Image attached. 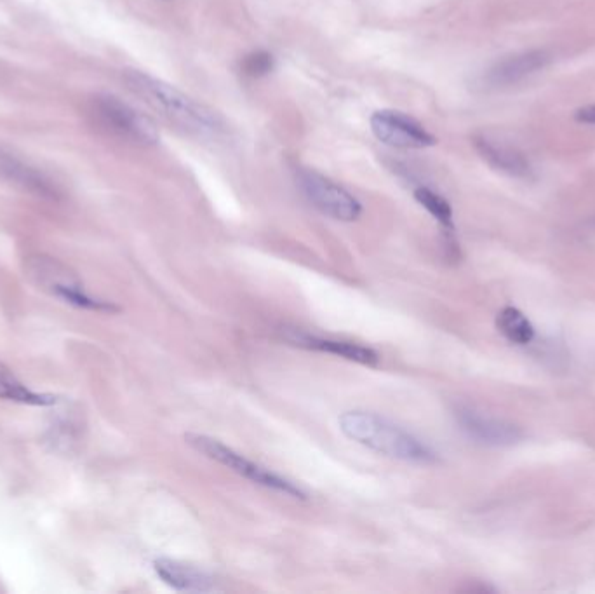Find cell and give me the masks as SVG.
Segmentation results:
<instances>
[{"label": "cell", "mask_w": 595, "mask_h": 594, "mask_svg": "<svg viewBox=\"0 0 595 594\" xmlns=\"http://www.w3.org/2000/svg\"><path fill=\"white\" fill-rule=\"evenodd\" d=\"M474 147L479 152V156L500 173L514 178H528L531 175L528 159L512 145H507L488 135H477L474 138Z\"/></svg>", "instance_id": "8fae6325"}, {"label": "cell", "mask_w": 595, "mask_h": 594, "mask_svg": "<svg viewBox=\"0 0 595 594\" xmlns=\"http://www.w3.org/2000/svg\"><path fill=\"white\" fill-rule=\"evenodd\" d=\"M0 180L42 199L56 201L60 197V190L46 173L4 147H0Z\"/></svg>", "instance_id": "ba28073f"}, {"label": "cell", "mask_w": 595, "mask_h": 594, "mask_svg": "<svg viewBox=\"0 0 595 594\" xmlns=\"http://www.w3.org/2000/svg\"><path fill=\"white\" fill-rule=\"evenodd\" d=\"M456 420L468 438L481 445L509 446L522 438L519 427L512 426L505 420L493 419L484 413L462 406L456 410Z\"/></svg>", "instance_id": "9c48e42d"}, {"label": "cell", "mask_w": 595, "mask_h": 594, "mask_svg": "<svg viewBox=\"0 0 595 594\" xmlns=\"http://www.w3.org/2000/svg\"><path fill=\"white\" fill-rule=\"evenodd\" d=\"M0 399L21 403L30 406H53L58 403V398L53 394L35 392L28 389L6 365L0 363Z\"/></svg>", "instance_id": "5bb4252c"}, {"label": "cell", "mask_w": 595, "mask_h": 594, "mask_svg": "<svg viewBox=\"0 0 595 594\" xmlns=\"http://www.w3.org/2000/svg\"><path fill=\"white\" fill-rule=\"evenodd\" d=\"M496 326L502 331L503 337L510 340L512 344L526 345L535 338L533 324L529 323L528 318L514 307H505L498 314Z\"/></svg>", "instance_id": "9a60e30c"}, {"label": "cell", "mask_w": 595, "mask_h": 594, "mask_svg": "<svg viewBox=\"0 0 595 594\" xmlns=\"http://www.w3.org/2000/svg\"><path fill=\"white\" fill-rule=\"evenodd\" d=\"M576 121L583 122V124H592L595 126V103L592 105H585V107L576 110Z\"/></svg>", "instance_id": "ac0fdd59"}, {"label": "cell", "mask_w": 595, "mask_h": 594, "mask_svg": "<svg viewBox=\"0 0 595 594\" xmlns=\"http://www.w3.org/2000/svg\"><path fill=\"white\" fill-rule=\"evenodd\" d=\"M155 574L161 577L168 586L178 591H197V593H208L216 589V581L213 575L204 572L201 568L188 565L183 561L161 558L154 563Z\"/></svg>", "instance_id": "4fadbf2b"}, {"label": "cell", "mask_w": 595, "mask_h": 594, "mask_svg": "<svg viewBox=\"0 0 595 594\" xmlns=\"http://www.w3.org/2000/svg\"><path fill=\"white\" fill-rule=\"evenodd\" d=\"M340 429L348 439L366 446L388 459L402 460L411 464H435L437 453L416 438L415 434L395 426L390 420L371 412H345L341 415Z\"/></svg>", "instance_id": "7a4b0ae2"}, {"label": "cell", "mask_w": 595, "mask_h": 594, "mask_svg": "<svg viewBox=\"0 0 595 594\" xmlns=\"http://www.w3.org/2000/svg\"><path fill=\"white\" fill-rule=\"evenodd\" d=\"M413 196L430 215L434 216L437 222L441 223L444 229L453 230V227H455L453 225V208H451V204L448 203L446 197H442L435 190L430 189V187H423V185L416 187Z\"/></svg>", "instance_id": "2e32d148"}, {"label": "cell", "mask_w": 595, "mask_h": 594, "mask_svg": "<svg viewBox=\"0 0 595 594\" xmlns=\"http://www.w3.org/2000/svg\"><path fill=\"white\" fill-rule=\"evenodd\" d=\"M369 124L373 135L394 149L420 150L437 143V138L423 124L397 110H378L371 115Z\"/></svg>", "instance_id": "52a82bcc"}, {"label": "cell", "mask_w": 595, "mask_h": 594, "mask_svg": "<svg viewBox=\"0 0 595 594\" xmlns=\"http://www.w3.org/2000/svg\"><path fill=\"white\" fill-rule=\"evenodd\" d=\"M25 272H27L28 279L39 290L46 291L53 297L61 298L63 302L74 305V307L87 309V311H119V307H115L114 304L91 297L84 290L81 279L75 276L74 270L68 269L67 265L61 264L56 258L46 257V255L30 257L25 265Z\"/></svg>", "instance_id": "3957f363"}, {"label": "cell", "mask_w": 595, "mask_h": 594, "mask_svg": "<svg viewBox=\"0 0 595 594\" xmlns=\"http://www.w3.org/2000/svg\"><path fill=\"white\" fill-rule=\"evenodd\" d=\"M296 183L308 203L338 222H355L362 215V204L340 183L331 180L319 171L296 168Z\"/></svg>", "instance_id": "8992f818"}, {"label": "cell", "mask_w": 595, "mask_h": 594, "mask_svg": "<svg viewBox=\"0 0 595 594\" xmlns=\"http://www.w3.org/2000/svg\"><path fill=\"white\" fill-rule=\"evenodd\" d=\"M188 445L194 448L195 452L202 453L204 457L218 462L221 466L227 467L235 474H239L242 478L255 483V485L263 486L268 490L274 492L284 493L293 499H307V493L301 490L300 486L284 478L281 474L270 471L267 467L256 464L248 457H244L242 453L235 452L234 448L223 445L218 439L209 438L204 434H188Z\"/></svg>", "instance_id": "277c9868"}, {"label": "cell", "mask_w": 595, "mask_h": 594, "mask_svg": "<svg viewBox=\"0 0 595 594\" xmlns=\"http://www.w3.org/2000/svg\"><path fill=\"white\" fill-rule=\"evenodd\" d=\"M122 79L134 96L187 135L218 138L227 131V122L216 110L154 75L141 70H126Z\"/></svg>", "instance_id": "6da1fadb"}, {"label": "cell", "mask_w": 595, "mask_h": 594, "mask_svg": "<svg viewBox=\"0 0 595 594\" xmlns=\"http://www.w3.org/2000/svg\"><path fill=\"white\" fill-rule=\"evenodd\" d=\"M274 67V56L265 49H256L253 53L246 54L241 61L242 74L248 75L251 79L265 77L274 70Z\"/></svg>", "instance_id": "e0dca14e"}, {"label": "cell", "mask_w": 595, "mask_h": 594, "mask_svg": "<svg viewBox=\"0 0 595 594\" xmlns=\"http://www.w3.org/2000/svg\"><path fill=\"white\" fill-rule=\"evenodd\" d=\"M91 112L96 121L112 135L119 136L124 142L152 147L161 140L159 128L147 114L122 102L114 95H96L91 100Z\"/></svg>", "instance_id": "5b68a950"}, {"label": "cell", "mask_w": 595, "mask_h": 594, "mask_svg": "<svg viewBox=\"0 0 595 594\" xmlns=\"http://www.w3.org/2000/svg\"><path fill=\"white\" fill-rule=\"evenodd\" d=\"M288 340L295 345H300L303 349L326 352V354H333V356L347 359V361H354L359 365H376L380 361L378 352L373 351L371 347H366V345L333 340V338L315 337V335H308V333H301V331H293Z\"/></svg>", "instance_id": "7c38bea8"}, {"label": "cell", "mask_w": 595, "mask_h": 594, "mask_svg": "<svg viewBox=\"0 0 595 594\" xmlns=\"http://www.w3.org/2000/svg\"><path fill=\"white\" fill-rule=\"evenodd\" d=\"M549 60V54L545 51H526V53L507 56L489 68L484 81L493 88L512 86L529 75L536 74L538 70H542Z\"/></svg>", "instance_id": "30bf717a"}]
</instances>
